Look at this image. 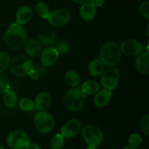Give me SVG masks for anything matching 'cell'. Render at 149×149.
Masks as SVG:
<instances>
[{
  "mask_svg": "<svg viewBox=\"0 0 149 149\" xmlns=\"http://www.w3.org/2000/svg\"><path fill=\"white\" fill-rule=\"evenodd\" d=\"M122 58L119 45L114 42H108L103 45L100 50L99 60L109 66H114L117 65Z\"/></svg>",
  "mask_w": 149,
  "mask_h": 149,
  "instance_id": "cell-2",
  "label": "cell"
},
{
  "mask_svg": "<svg viewBox=\"0 0 149 149\" xmlns=\"http://www.w3.org/2000/svg\"><path fill=\"white\" fill-rule=\"evenodd\" d=\"M111 97V91H109L106 89H103V90H99L96 94H95L93 103L96 107L103 108L110 103Z\"/></svg>",
  "mask_w": 149,
  "mask_h": 149,
  "instance_id": "cell-16",
  "label": "cell"
},
{
  "mask_svg": "<svg viewBox=\"0 0 149 149\" xmlns=\"http://www.w3.org/2000/svg\"><path fill=\"white\" fill-rule=\"evenodd\" d=\"M141 129L146 136L149 135V124H148V115H146L141 122Z\"/></svg>",
  "mask_w": 149,
  "mask_h": 149,
  "instance_id": "cell-31",
  "label": "cell"
},
{
  "mask_svg": "<svg viewBox=\"0 0 149 149\" xmlns=\"http://www.w3.org/2000/svg\"><path fill=\"white\" fill-rule=\"evenodd\" d=\"M64 81L67 85L74 88L78 87L81 79L78 73L74 71H69L65 73L64 76Z\"/></svg>",
  "mask_w": 149,
  "mask_h": 149,
  "instance_id": "cell-23",
  "label": "cell"
},
{
  "mask_svg": "<svg viewBox=\"0 0 149 149\" xmlns=\"http://www.w3.org/2000/svg\"><path fill=\"white\" fill-rule=\"evenodd\" d=\"M33 16V10L29 6L23 5L18 8L15 13L16 23L20 25H24L29 23Z\"/></svg>",
  "mask_w": 149,
  "mask_h": 149,
  "instance_id": "cell-17",
  "label": "cell"
},
{
  "mask_svg": "<svg viewBox=\"0 0 149 149\" xmlns=\"http://www.w3.org/2000/svg\"><path fill=\"white\" fill-rule=\"evenodd\" d=\"M27 37V32L23 25L13 23L9 26L4 32V42L7 47L18 49L24 46Z\"/></svg>",
  "mask_w": 149,
  "mask_h": 149,
  "instance_id": "cell-1",
  "label": "cell"
},
{
  "mask_svg": "<svg viewBox=\"0 0 149 149\" xmlns=\"http://www.w3.org/2000/svg\"><path fill=\"white\" fill-rule=\"evenodd\" d=\"M81 128V124L77 119H70L61 130V133L65 138H73L79 133Z\"/></svg>",
  "mask_w": 149,
  "mask_h": 149,
  "instance_id": "cell-12",
  "label": "cell"
},
{
  "mask_svg": "<svg viewBox=\"0 0 149 149\" xmlns=\"http://www.w3.org/2000/svg\"><path fill=\"white\" fill-rule=\"evenodd\" d=\"M31 143L29 135L21 130H15L7 137V144L12 149H24Z\"/></svg>",
  "mask_w": 149,
  "mask_h": 149,
  "instance_id": "cell-7",
  "label": "cell"
},
{
  "mask_svg": "<svg viewBox=\"0 0 149 149\" xmlns=\"http://www.w3.org/2000/svg\"><path fill=\"white\" fill-rule=\"evenodd\" d=\"M135 68L138 72L144 75H148L149 71V52L148 50L143 51L137 55L135 63Z\"/></svg>",
  "mask_w": 149,
  "mask_h": 149,
  "instance_id": "cell-14",
  "label": "cell"
},
{
  "mask_svg": "<svg viewBox=\"0 0 149 149\" xmlns=\"http://www.w3.org/2000/svg\"><path fill=\"white\" fill-rule=\"evenodd\" d=\"M57 36L53 29L45 27L41 29L38 33V40L41 45L45 47H50L55 45Z\"/></svg>",
  "mask_w": 149,
  "mask_h": 149,
  "instance_id": "cell-13",
  "label": "cell"
},
{
  "mask_svg": "<svg viewBox=\"0 0 149 149\" xmlns=\"http://www.w3.org/2000/svg\"><path fill=\"white\" fill-rule=\"evenodd\" d=\"M81 135L84 142L88 146H100L103 143L104 136L101 130L96 125H88L84 127L81 131Z\"/></svg>",
  "mask_w": 149,
  "mask_h": 149,
  "instance_id": "cell-6",
  "label": "cell"
},
{
  "mask_svg": "<svg viewBox=\"0 0 149 149\" xmlns=\"http://www.w3.org/2000/svg\"><path fill=\"white\" fill-rule=\"evenodd\" d=\"M142 138L138 133H132L128 138V143L135 148H138L142 144Z\"/></svg>",
  "mask_w": 149,
  "mask_h": 149,
  "instance_id": "cell-28",
  "label": "cell"
},
{
  "mask_svg": "<svg viewBox=\"0 0 149 149\" xmlns=\"http://www.w3.org/2000/svg\"><path fill=\"white\" fill-rule=\"evenodd\" d=\"M19 109L24 112H31L34 109L33 101L29 97H22L18 102Z\"/></svg>",
  "mask_w": 149,
  "mask_h": 149,
  "instance_id": "cell-25",
  "label": "cell"
},
{
  "mask_svg": "<svg viewBox=\"0 0 149 149\" xmlns=\"http://www.w3.org/2000/svg\"><path fill=\"white\" fill-rule=\"evenodd\" d=\"M52 97L47 92H41L35 97L33 100L34 109L37 111H45L50 106Z\"/></svg>",
  "mask_w": 149,
  "mask_h": 149,
  "instance_id": "cell-15",
  "label": "cell"
},
{
  "mask_svg": "<svg viewBox=\"0 0 149 149\" xmlns=\"http://www.w3.org/2000/svg\"><path fill=\"white\" fill-rule=\"evenodd\" d=\"M8 90H10V84L7 77L0 73V95L4 94Z\"/></svg>",
  "mask_w": 149,
  "mask_h": 149,
  "instance_id": "cell-29",
  "label": "cell"
},
{
  "mask_svg": "<svg viewBox=\"0 0 149 149\" xmlns=\"http://www.w3.org/2000/svg\"><path fill=\"white\" fill-rule=\"evenodd\" d=\"M59 52L54 47H47L42 52L40 61L45 67H51L55 65L59 58Z\"/></svg>",
  "mask_w": 149,
  "mask_h": 149,
  "instance_id": "cell-11",
  "label": "cell"
},
{
  "mask_svg": "<svg viewBox=\"0 0 149 149\" xmlns=\"http://www.w3.org/2000/svg\"><path fill=\"white\" fill-rule=\"evenodd\" d=\"M0 149H5V148H4V147L3 146L0 145Z\"/></svg>",
  "mask_w": 149,
  "mask_h": 149,
  "instance_id": "cell-40",
  "label": "cell"
},
{
  "mask_svg": "<svg viewBox=\"0 0 149 149\" xmlns=\"http://www.w3.org/2000/svg\"><path fill=\"white\" fill-rule=\"evenodd\" d=\"M10 71L14 76L23 77L28 76L29 71L34 68V65L29 56L19 55L10 61Z\"/></svg>",
  "mask_w": 149,
  "mask_h": 149,
  "instance_id": "cell-4",
  "label": "cell"
},
{
  "mask_svg": "<svg viewBox=\"0 0 149 149\" xmlns=\"http://www.w3.org/2000/svg\"><path fill=\"white\" fill-rule=\"evenodd\" d=\"M81 89L85 95H93L96 94L100 90V85L95 80L89 79L83 83Z\"/></svg>",
  "mask_w": 149,
  "mask_h": 149,
  "instance_id": "cell-20",
  "label": "cell"
},
{
  "mask_svg": "<svg viewBox=\"0 0 149 149\" xmlns=\"http://www.w3.org/2000/svg\"><path fill=\"white\" fill-rule=\"evenodd\" d=\"M24 149H41L40 146L36 143H30L29 146L26 147Z\"/></svg>",
  "mask_w": 149,
  "mask_h": 149,
  "instance_id": "cell-35",
  "label": "cell"
},
{
  "mask_svg": "<svg viewBox=\"0 0 149 149\" xmlns=\"http://www.w3.org/2000/svg\"><path fill=\"white\" fill-rule=\"evenodd\" d=\"M140 13L141 15L146 20H149V1H145L140 5Z\"/></svg>",
  "mask_w": 149,
  "mask_h": 149,
  "instance_id": "cell-30",
  "label": "cell"
},
{
  "mask_svg": "<svg viewBox=\"0 0 149 149\" xmlns=\"http://www.w3.org/2000/svg\"><path fill=\"white\" fill-rule=\"evenodd\" d=\"M71 1L77 4H83L86 2H88L89 0H71Z\"/></svg>",
  "mask_w": 149,
  "mask_h": 149,
  "instance_id": "cell-36",
  "label": "cell"
},
{
  "mask_svg": "<svg viewBox=\"0 0 149 149\" xmlns=\"http://www.w3.org/2000/svg\"><path fill=\"white\" fill-rule=\"evenodd\" d=\"M119 48L122 53L129 57L137 56L141 52H143V49L142 44L133 39L124 40L121 43Z\"/></svg>",
  "mask_w": 149,
  "mask_h": 149,
  "instance_id": "cell-10",
  "label": "cell"
},
{
  "mask_svg": "<svg viewBox=\"0 0 149 149\" xmlns=\"http://www.w3.org/2000/svg\"><path fill=\"white\" fill-rule=\"evenodd\" d=\"M10 57L7 52L0 51V73L5 71L10 65Z\"/></svg>",
  "mask_w": 149,
  "mask_h": 149,
  "instance_id": "cell-27",
  "label": "cell"
},
{
  "mask_svg": "<svg viewBox=\"0 0 149 149\" xmlns=\"http://www.w3.org/2000/svg\"><path fill=\"white\" fill-rule=\"evenodd\" d=\"M97 14L96 7L90 2H86L81 4L79 10V15L84 21L90 22L94 20Z\"/></svg>",
  "mask_w": 149,
  "mask_h": 149,
  "instance_id": "cell-18",
  "label": "cell"
},
{
  "mask_svg": "<svg viewBox=\"0 0 149 149\" xmlns=\"http://www.w3.org/2000/svg\"><path fill=\"white\" fill-rule=\"evenodd\" d=\"M55 48L58 51L59 54H65L69 50V45L65 41H61L57 44Z\"/></svg>",
  "mask_w": 149,
  "mask_h": 149,
  "instance_id": "cell-32",
  "label": "cell"
},
{
  "mask_svg": "<svg viewBox=\"0 0 149 149\" xmlns=\"http://www.w3.org/2000/svg\"><path fill=\"white\" fill-rule=\"evenodd\" d=\"M148 29H149V25L148 24V25H147V26H146V34H147V36H149Z\"/></svg>",
  "mask_w": 149,
  "mask_h": 149,
  "instance_id": "cell-38",
  "label": "cell"
},
{
  "mask_svg": "<svg viewBox=\"0 0 149 149\" xmlns=\"http://www.w3.org/2000/svg\"><path fill=\"white\" fill-rule=\"evenodd\" d=\"M28 76H29V77H30V78L33 80L38 79L39 77V73H38L36 71H35L34 68H33V69H32L31 71H29V73L28 74Z\"/></svg>",
  "mask_w": 149,
  "mask_h": 149,
  "instance_id": "cell-33",
  "label": "cell"
},
{
  "mask_svg": "<svg viewBox=\"0 0 149 149\" xmlns=\"http://www.w3.org/2000/svg\"><path fill=\"white\" fill-rule=\"evenodd\" d=\"M122 149H137V148H135V147H132L131 146L128 145V146H126L123 147Z\"/></svg>",
  "mask_w": 149,
  "mask_h": 149,
  "instance_id": "cell-37",
  "label": "cell"
},
{
  "mask_svg": "<svg viewBox=\"0 0 149 149\" xmlns=\"http://www.w3.org/2000/svg\"><path fill=\"white\" fill-rule=\"evenodd\" d=\"M89 2L93 4L95 7H100L104 4L105 0H89Z\"/></svg>",
  "mask_w": 149,
  "mask_h": 149,
  "instance_id": "cell-34",
  "label": "cell"
},
{
  "mask_svg": "<svg viewBox=\"0 0 149 149\" xmlns=\"http://www.w3.org/2000/svg\"><path fill=\"white\" fill-rule=\"evenodd\" d=\"M64 143H65V138L61 133H58L52 137L49 145L51 149H62Z\"/></svg>",
  "mask_w": 149,
  "mask_h": 149,
  "instance_id": "cell-26",
  "label": "cell"
},
{
  "mask_svg": "<svg viewBox=\"0 0 149 149\" xmlns=\"http://www.w3.org/2000/svg\"><path fill=\"white\" fill-rule=\"evenodd\" d=\"M35 128L42 134H48L52 132L55 127L53 116L46 111H39L33 117Z\"/></svg>",
  "mask_w": 149,
  "mask_h": 149,
  "instance_id": "cell-5",
  "label": "cell"
},
{
  "mask_svg": "<svg viewBox=\"0 0 149 149\" xmlns=\"http://www.w3.org/2000/svg\"><path fill=\"white\" fill-rule=\"evenodd\" d=\"M24 49L28 56L31 58H36L40 54L42 45L38 39H31L26 41L25 43Z\"/></svg>",
  "mask_w": 149,
  "mask_h": 149,
  "instance_id": "cell-19",
  "label": "cell"
},
{
  "mask_svg": "<svg viewBox=\"0 0 149 149\" xmlns=\"http://www.w3.org/2000/svg\"><path fill=\"white\" fill-rule=\"evenodd\" d=\"M86 149H96V148H95V147H91V146H88Z\"/></svg>",
  "mask_w": 149,
  "mask_h": 149,
  "instance_id": "cell-39",
  "label": "cell"
},
{
  "mask_svg": "<svg viewBox=\"0 0 149 149\" xmlns=\"http://www.w3.org/2000/svg\"><path fill=\"white\" fill-rule=\"evenodd\" d=\"M100 77V83L104 89L113 91L119 85L120 73L115 67L109 66L103 71Z\"/></svg>",
  "mask_w": 149,
  "mask_h": 149,
  "instance_id": "cell-8",
  "label": "cell"
},
{
  "mask_svg": "<svg viewBox=\"0 0 149 149\" xmlns=\"http://www.w3.org/2000/svg\"><path fill=\"white\" fill-rule=\"evenodd\" d=\"M35 11H36V14L39 17H40L42 19H47L48 15H49V6L43 1H40V2L37 3L35 6Z\"/></svg>",
  "mask_w": 149,
  "mask_h": 149,
  "instance_id": "cell-24",
  "label": "cell"
},
{
  "mask_svg": "<svg viewBox=\"0 0 149 149\" xmlns=\"http://www.w3.org/2000/svg\"><path fill=\"white\" fill-rule=\"evenodd\" d=\"M86 95L79 87H74L68 91L64 97V105L70 111H79L84 107Z\"/></svg>",
  "mask_w": 149,
  "mask_h": 149,
  "instance_id": "cell-3",
  "label": "cell"
},
{
  "mask_svg": "<svg viewBox=\"0 0 149 149\" xmlns=\"http://www.w3.org/2000/svg\"><path fill=\"white\" fill-rule=\"evenodd\" d=\"M47 19L52 26L61 28L69 23L71 20V13L67 9H57L50 12Z\"/></svg>",
  "mask_w": 149,
  "mask_h": 149,
  "instance_id": "cell-9",
  "label": "cell"
},
{
  "mask_svg": "<svg viewBox=\"0 0 149 149\" xmlns=\"http://www.w3.org/2000/svg\"><path fill=\"white\" fill-rule=\"evenodd\" d=\"M105 70V65L100 60H93L88 65V71L93 77H100Z\"/></svg>",
  "mask_w": 149,
  "mask_h": 149,
  "instance_id": "cell-21",
  "label": "cell"
},
{
  "mask_svg": "<svg viewBox=\"0 0 149 149\" xmlns=\"http://www.w3.org/2000/svg\"><path fill=\"white\" fill-rule=\"evenodd\" d=\"M3 103L8 109H13L17 104V96L14 91L8 90L4 94Z\"/></svg>",
  "mask_w": 149,
  "mask_h": 149,
  "instance_id": "cell-22",
  "label": "cell"
}]
</instances>
